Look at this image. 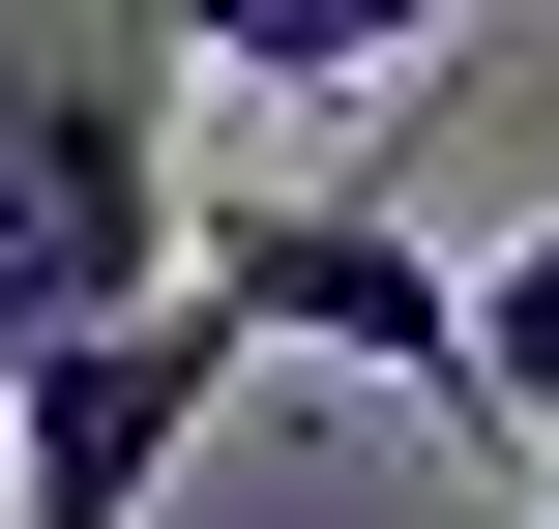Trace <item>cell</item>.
<instances>
[{"label": "cell", "mask_w": 559, "mask_h": 529, "mask_svg": "<svg viewBox=\"0 0 559 529\" xmlns=\"http://www.w3.org/2000/svg\"><path fill=\"white\" fill-rule=\"evenodd\" d=\"M177 29H0V383L177 294Z\"/></svg>", "instance_id": "obj_1"}, {"label": "cell", "mask_w": 559, "mask_h": 529, "mask_svg": "<svg viewBox=\"0 0 559 529\" xmlns=\"http://www.w3.org/2000/svg\"><path fill=\"white\" fill-rule=\"evenodd\" d=\"M177 294H206L236 353H354V383H442V412H472V265H442V236H383V206L236 177V206H177Z\"/></svg>", "instance_id": "obj_2"}, {"label": "cell", "mask_w": 559, "mask_h": 529, "mask_svg": "<svg viewBox=\"0 0 559 529\" xmlns=\"http://www.w3.org/2000/svg\"><path fill=\"white\" fill-rule=\"evenodd\" d=\"M265 353L206 324V294H147V324H88V353H29L0 383V529H147L206 471V412H236Z\"/></svg>", "instance_id": "obj_3"}, {"label": "cell", "mask_w": 559, "mask_h": 529, "mask_svg": "<svg viewBox=\"0 0 559 529\" xmlns=\"http://www.w3.org/2000/svg\"><path fill=\"white\" fill-rule=\"evenodd\" d=\"M413 59V0H236V29H177V88H265V118H354Z\"/></svg>", "instance_id": "obj_4"}, {"label": "cell", "mask_w": 559, "mask_h": 529, "mask_svg": "<svg viewBox=\"0 0 559 529\" xmlns=\"http://www.w3.org/2000/svg\"><path fill=\"white\" fill-rule=\"evenodd\" d=\"M472 412H531V442H559V236L472 265Z\"/></svg>", "instance_id": "obj_5"}, {"label": "cell", "mask_w": 559, "mask_h": 529, "mask_svg": "<svg viewBox=\"0 0 559 529\" xmlns=\"http://www.w3.org/2000/svg\"><path fill=\"white\" fill-rule=\"evenodd\" d=\"M531 501H559V442H531Z\"/></svg>", "instance_id": "obj_6"}]
</instances>
